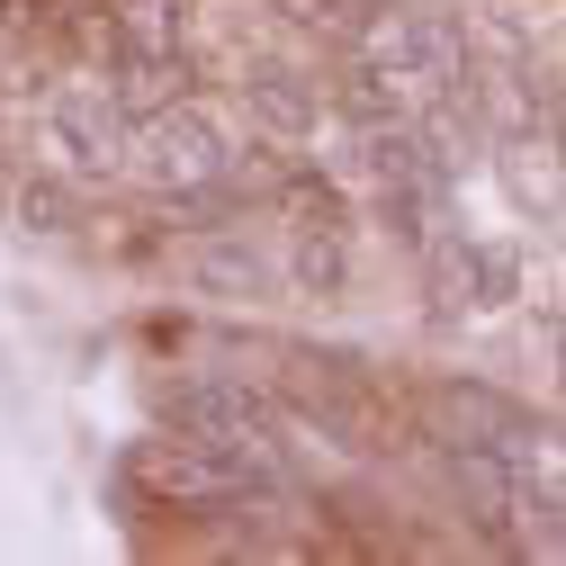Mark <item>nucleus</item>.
<instances>
[{"label": "nucleus", "mask_w": 566, "mask_h": 566, "mask_svg": "<svg viewBox=\"0 0 566 566\" xmlns=\"http://www.w3.org/2000/svg\"><path fill=\"white\" fill-rule=\"evenodd\" d=\"M171 413V432L198 441V450H217L252 494H279L289 485V413H279V396L243 387V378H180L163 396Z\"/></svg>", "instance_id": "nucleus-2"}, {"label": "nucleus", "mask_w": 566, "mask_h": 566, "mask_svg": "<svg viewBox=\"0 0 566 566\" xmlns=\"http://www.w3.org/2000/svg\"><path fill=\"white\" fill-rule=\"evenodd\" d=\"M126 180H145L163 207H180V217H217V207H243L252 198V145L198 91H180V99H163V108L135 117Z\"/></svg>", "instance_id": "nucleus-1"}, {"label": "nucleus", "mask_w": 566, "mask_h": 566, "mask_svg": "<svg viewBox=\"0 0 566 566\" xmlns=\"http://www.w3.org/2000/svg\"><path fill=\"white\" fill-rule=\"evenodd\" d=\"M279 413H297L315 441H333V450H350V459H378V450H387V413H378V396L350 378L342 360H315V378H297Z\"/></svg>", "instance_id": "nucleus-7"}, {"label": "nucleus", "mask_w": 566, "mask_h": 566, "mask_svg": "<svg viewBox=\"0 0 566 566\" xmlns=\"http://www.w3.org/2000/svg\"><path fill=\"white\" fill-rule=\"evenodd\" d=\"M126 135H135V117L108 99V82H63L36 99V163L63 171L73 189L126 180Z\"/></svg>", "instance_id": "nucleus-4"}, {"label": "nucleus", "mask_w": 566, "mask_h": 566, "mask_svg": "<svg viewBox=\"0 0 566 566\" xmlns=\"http://www.w3.org/2000/svg\"><path fill=\"white\" fill-rule=\"evenodd\" d=\"M422 413V441H441V450H494V459H531L548 441V422L504 396V387H485V378H432L413 396Z\"/></svg>", "instance_id": "nucleus-5"}, {"label": "nucleus", "mask_w": 566, "mask_h": 566, "mask_svg": "<svg viewBox=\"0 0 566 566\" xmlns=\"http://www.w3.org/2000/svg\"><path fill=\"white\" fill-rule=\"evenodd\" d=\"M189 28H198V0H108L99 45L108 54H189Z\"/></svg>", "instance_id": "nucleus-10"}, {"label": "nucleus", "mask_w": 566, "mask_h": 566, "mask_svg": "<svg viewBox=\"0 0 566 566\" xmlns=\"http://www.w3.org/2000/svg\"><path fill=\"white\" fill-rule=\"evenodd\" d=\"M422 297H432V315H504L522 297V252L494 234H432L422 243Z\"/></svg>", "instance_id": "nucleus-6"}, {"label": "nucleus", "mask_w": 566, "mask_h": 566, "mask_svg": "<svg viewBox=\"0 0 566 566\" xmlns=\"http://www.w3.org/2000/svg\"><path fill=\"white\" fill-rule=\"evenodd\" d=\"M10 217H19L28 234H73V226H82V189L63 180V171H45V163H28V171L10 180Z\"/></svg>", "instance_id": "nucleus-11"}, {"label": "nucleus", "mask_w": 566, "mask_h": 566, "mask_svg": "<svg viewBox=\"0 0 566 566\" xmlns=\"http://www.w3.org/2000/svg\"><path fill=\"white\" fill-rule=\"evenodd\" d=\"M350 54L369 63V73H387L413 108H450L468 99V36L441 19V10H360V28H350Z\"/></svg>", "instance_id": "nucleus-3"}, {"label": "nucleus", "mask_w": 566, "mask_h": 566, "mask_svg": "<svg viewBox=\"0 0 566 566\" xmlns=\"http://www.w3.org/2000/svg\"><path fill=\"white\" fill-rule=\"evenodd\" d=\"M243 108H252V126L270 135V145H315V126H333L324 82L297 73V63H252L243 73Z\"/></svg>", "instance_id": "nucleus-8"}, {"label": "nucleus", "mask_w": 566, "mask_h": 566, "mask_svg": "<svg viewBox=\"0 0 566 566\" xmlns=\"http://www.w3.org/2000/svg\"><path fill=\"white\" fill-rule=\"evenodd\" d=\"M189 289L226 297V306H270L279 297V261L226 226H198V252H189Z\"/></svg>", "instance_id": "nucleus-9"}]
</instances>
